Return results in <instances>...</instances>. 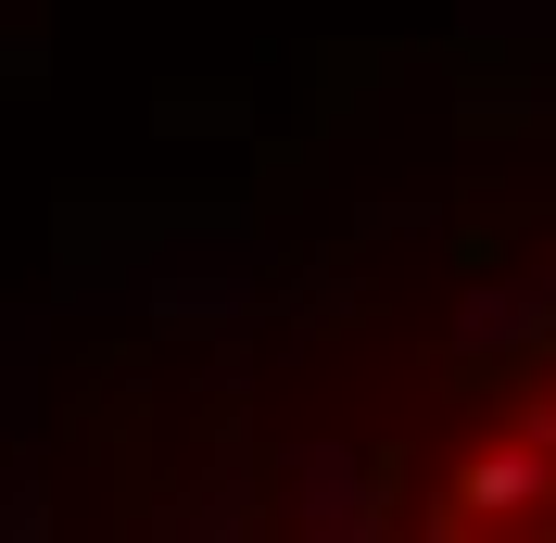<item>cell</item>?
<instances>
[{"mask_svg": "<svg viewBox=\"0 0 556 543\" xmlns=\"http://www.w3.org/2000/svg\"><path fill=\"white\" fill-rule=\"evenodd\" d=\"M430 518L443 531H556V379L506 392V417L430 468Z\"/></svg>", "mask_w": 556, "mask_h": 543, "instance_id": "obj_1", "label": "cell"}]
</instances>
